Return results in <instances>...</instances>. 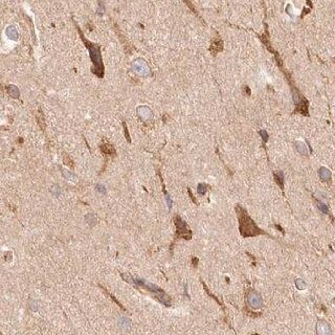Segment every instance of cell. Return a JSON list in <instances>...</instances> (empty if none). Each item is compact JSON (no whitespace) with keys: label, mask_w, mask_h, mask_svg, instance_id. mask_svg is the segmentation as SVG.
<instances>
[{"label":"cell","mask_w":335,"mask_h":335,"mask_svg":"<svg viewBox=\"0 0 335 335\" xmlns=\"http://www.w3.org/2000/svg\"><path fill=\"white\" fill-rule=\"evenodd\" d=\"M295 146H296L297 151H299L300 154H305V155L307 154V147L305 143L302 142H296Z\"/></svg>","instance_id":"4fadbf2b"},{"label":"cell","mask_w":335,"mask_h":335,"mask_svg":"<svg viewBox=\"0 0 335 335\" xmlns=\"http://www.w3.org/2000/svg\"><path fill=\"white\" fill-rule=\"evenodd\" d=\"M96 190H98L99 192L102 193V194H106V192H107L106 189H105V186H102V184H96Z\"/></svg>","instance_id":"7402d4cb"},{"label":"cell","mask_w":335,"mask_h":335,"mask_svg":"<svg viewBox=\"0 0 335 335\" xmlns=\"http://www.w3.org/2000/svg\"><path fill=\"white\" fill-rule=\"evenodd\" d=\"M85 220H86L87 223L90 225V226H95V225L96 224V217H95V216L93 215V214L86 215Z\"/></svg>","instance_id":"7c38bea8"},{"label":"cell","mask_w":335,"mask_h":335,"mask_svg":"<svg viewBox=\"0 0 335 335\" xmlns=\"http://www.w3.org/2000/svg\"><path fill=\"white\" fill-rule=\"evenodd\" d=\"M193 262H194V266H197V263H198V259L197 258H193Z\"/></svg>","instance_id":"4316f807"},{"label":"cell","mask_w":335,"mask_h":335,"mask_svg":"<svg viewBox=\"0 0 335 335\" xmlns=\"http://www.w3.org/2000/svg\"><path fill=\"white\" fill-rule=\"evenodd\" d=\"M123 126H124V131H125V137H126L127 142L128 143H131V138H130V134H129V131H128V127L125 122H123Z\"/></svg>","instance_id":"ac0fdd59"},{"label":"cell","mask_w":335,"mask_h":335,"mask_svg":"<svg viewBox=\"0 0 335 335\" xmlns=\"http://www.w3.org/2000/svg\"><path fill=\"white\" fill-rule=\"evenodd\" d=\"M51 191L52 192V194H55L56 196H58L59 194H60V189H59V186H52L51 189Z\"/></svg>","instance_id":"603a6c76"},{"label":"cell","mask_w":335,"mask_h":335,"mask_svg":"<svg viewBox=\"0 0 335 335\" xmlns=\"http://www.w3.org/2000/svg\"><path fill=\"white\" fill-rule=\"evenodd\" d=\"M30 309H32V311H37V310H38L36 302H33V300L30 302Z\"/></svg>","instance_id":"cb8c5ba5"},{"label":"cell","mask_w":335,"mask_h":335,"mask_svg":"<svg viewBox=\"0 0 335 335\" xmlns=\"http://www.w3.org/2000/svg\"><path fill=\"white\" fill-rule=\"evenodd\" d=\"M64 164L67 165V167H70V168H73L74 167V164H73V160L71 159L69 156L64 154Z\"/></svg>","instance_id":"2e32d148"},{"label":"cell","mask_w":335,"mask_h":335,"mask_svg":"<svg viewBox=\"0 0 335 335\" xmlns=\"http://www.w3.org/2000/svg\"><path fill=\"white\" fill-rule=\"evenodd\" d=\"M8 92L11 96H13L14 99H18L19 98V90L18 88H16L14 85H10L8 87Z\"/></svg>","instance_id":"9c48e42d"},{"label":"cell","mask_w":335,"mask_h":335,"mask_svg":"<svg viewBox=\"0 0 335 335\" xmlns=\"http://www.w3.org/2000/svg\"><path fill=\"white\" fill-rule=\"evenodd\" d=\"M37 120H38V124H39L40 128L44 131V129H45V122H44V117H43V113H42L41 109H39V113L37 114Z\"/></svg>","instance_id":"8fae6325"},{"label":"cell","mask_w":335,"mask_h":335,"mask_svg":"<svg viewBox=\"0 0 335 335\" xmlns=\"http://www.w3.org/2000/svg\"><path fill=\"white\" fill-rule=\"evenodd\" d=\"M248 304L252 307V308L259 309L263 306V300L259 293L252 292L248 295Z\"/></svg>","instance_id":"5b68a950"},{"label":"cell","mask_w":335,"mask_h":335,"mask_svg":"<svg viewBox=\"0 0 335 335\" xmlns=\"http://www.w3.org/2000/svg\"><path fill=\"white\" fill-rule=\"evenodd\" d=\"M100 287H101V288H102V289L105 291V293H107V295H108L109 297H110V299H111L112 300H113V302H114L115 304H116V305H117L118 307H120V308H121L122 310H123V311H126V309H125V308H124V306H123V305H122V304H121L120 302H118V300H117L116 299H115V296H114V295H112V294H111V293H109V292H108V291H107V290H106V288H104V287H103V286H102V285H100Z\"/></svg>","instance_id":"30bf717a"},{"label":"cell","mask_w":335,"mask_h":335,"mask_svg":"<svg viewBox=\"0 0 335 335\" xmlns=\"http://www.w3.org/2000/svg\"><path fill=\"white\" fill-rule=\"evenodd\" d=\"M189 194H190V196H191V198H192V200H193V201H194V202H195V203H197V202H196V199H195V197H194V196L192 195V192H191V190H189Z\"/></svg>","instance_id":"484cf974"},{"label":"cell","mask_w":335,"mask_h":335,"mask_svg":"<svg viewBox=\"0 0 335 335\" xmlns=\"http://www.w3.org/2000/svg\"><path fill=\"white\" fill-rule=\"evenodd\" d=\"M7 34H8V37H10L11 39H14L16 40L18 38V33L15 30L14 26H10L8 29L7 30Z\"/></svg>","instance_id":"5bb4252c"},{"label":"cell","mask_w":335,"mask_h":335,"mask_svg":"<svg viewBox=\"0 0 335 335\" xmlns=\"http://www.w3.org/2000/svg\"><path fill=\"white\" fill-rule=\"evenodd\" d=\"M100 149H101V151L104 153L106 156H109V157H114V156L116 155L114 147L110 145V143H103V145H101V147H100Z\"/></svg>","instance_id":"8992f818"},{"label":"cell","mask_w":335,"mask_h":335,"mask_svg":"<svg viewBox=\"0 0 335 335\" xmlns=\"http://www.w3.org/2000/svg\"><path fill=\"white\" fill-rule=\"evenodd\" d=\"M295 284H296V287L299 288V289H300V290L305 289V288H306V283L304 281H302V280H296Z\"/></svg>","instance_id":"44dd1931"},{"label":"cell","mask_w":335,"mask_h":335,"mask_svg":"<svg viewBox=\"0 0 335 335\" xmlns=\"http://www.w3.org/2000/svg\"><path fill=\"white\" fill-rule=\"evenodd\" d=\"M122 278H124L125 281L128 282L130 284H133L135 286H142L143 288H146L147 290L150 291V292L154 293L155 297L157 299L159 302L161 304H164L165 306H171V297L168 295L167 293L165 292L161 288H159L158 286H156L155 284L150 283V282H147L146 280H143L138 277H135V275H130V274H125V273H121Z\"/></svg>","instance_id":"6da1fadb"},{"label":"cell","mask_w":335,"mask_h":335,"mask_svg":"<svg viewBox=\"0 0 335 335\" xmlns=\"http://www.w3.org/2000/svg\"><path fill=\"white\" fill-rule=\"evenodd\" d=\"M316 330H317L318 334H329L331 333L330 330V326H329L326 321H318L317 327H316Z\"/></svg>","instance_id":"52a82bcc"},{"label":"cell","mask_w":335,"mask_h":335,"mask_svg":"<svg viewBox=\"0 0 335 335\" xmlns=\"http://www.w3.org/2000/svg\"><path fill=\"white\" fill-rule=\"evenodd\" d=\"M319 177L321 178V180L324 181H329L331 178V172L328 170L327 168H321L318 171Z\"/></svg>","instance_id":"ba28073f"},{"label":"cell","mask_w":335,"mask_h":335,"mask_svg":"<svg viewBox=\"0 0 335 335\" xmlns=\"http://www.w3.org/2000/svg\"><path fill=\"white\" fill-rule=\"evenodd\" d=\"M260 133H261V135H262V137H263V139H264V140H265V142H266V140H267V139H268V135H267V132H266V131H261V132H260Z\"/></svg>","instance_id":"d4e9b609"},{"label":"cell","mask_w":335,"mask_h":335,"mask_svg":"<svg viewBox=\"0 0 335 335\" xmlns=\"http://www.w3.org/2000/svg\"><path fill=\"white\" fill-rule=\"evenodd\" d=\"M120 322H121V326H122L123 328H126V327H127V328H130V327H131V321H130L128 318H126V317H121Z\"/></svg>","instance_id":"e0dca14e"},{"label":"cell","mask_w":335,"mask_h":335,"mask_svg":"<svg viewBox=\"0 0 335 335\" xmlns=\"http://www.w3.org/2000/svg\"><path fill=\"white\" fill-rule=\"evenodd\" d=\"M206 189H208V186L205 183H199L198 187H197V191H198L200 195H204L206 193Z\"/></svg>","instance_id":"9a60e30c"},{"label":"cell","mask_w":335,"mask_h":335,"mask_svg":"<svg viewBox=\"0 0 335 335\" xmlns=\"http://www.w3.org/2000/svg\"><path fill=\"white\" fill-rule=\"evenodd\" d=\"M174 221H175V225H176V227H177L176 235H180V236H182V237H184V235H189V236L192 237V231L187 228L186 223L179 217V216H175Z\"/></svg>","instance_id":"277c9868"},{"label":"cell","mask_w":335,"mask_h":335,"mask_svg":"<svg viewBox=\"0 0 335 335\" xmlns=\"http://www.w3.org/2000/svg\"><path fill=\"white\" fill-rule=\"evenodd\" d=\"M237 214L239 217V230L243 237H251L262 234V230L257 226L255 222L251 220V218L247 215L245 209L239 205L237 206Z\"/></svg>","instance_id":"3957f363"},{"label":"cell","mask_w":335,"mask_h":335,"mask_svg":"<svg viewBox=\"0 0 335 335\" xmlns=\"http://www.w3.org/2000/svg\"><path fill=\"white\" fill-rule=\"evenodd\" d=\"M164 192H165V200H167V204H168V208H169V209H171V208H172V199H171V197L168 195V193H167V192H165V186H164Z\"/></svg>","instance_id":"ffe728a7"},{"label":"cell","mask_w":335,"mask_h":335,"mask_svg":"<svg viewBox=\"0 0 335 335\" xmlns=\"http://www.w3.org/2000/svg\"><path fill=\"white\" fill-rule=\"evenodd\" d=\"M317 206H318V208L321 209L322 213H325V214H329V209H328L327 206L324 204V203L317 201Z\"/></svg>","instance_id":"d6986e66"},{"label":"cell","mask_w":335,"mask_h":335,"mask_svg":"<svg viewBox=\"0 0 335 335\" xmlns=\"http://www.w3.org/2000/svg\"><path fill=\"white\" fill-rule=\"evenodd\" d=\"M77 29L79 30V34L82 38L84 44L86 45V47L88 48L89 51V55H90V59H91V62L93 64V67L91 68V71L93 74H95L96 77L102 79L104 78V73H105V68H104V64H103V60H102V55H101V46L99 44H95V43H92L88 41L85 37L83 36L82 30H80V27L77 25Z\"/></svg>","instance_id":"7a4b0ae2"}]
</instances>
